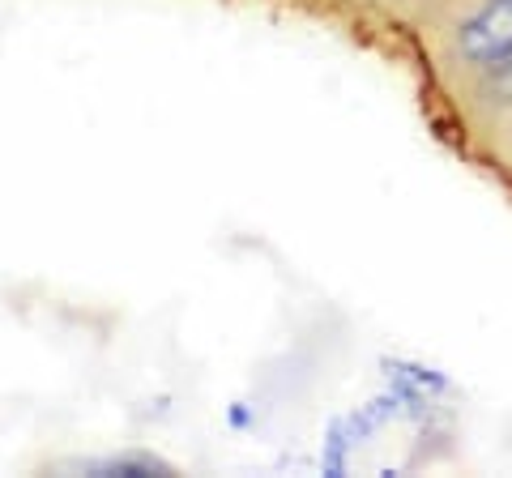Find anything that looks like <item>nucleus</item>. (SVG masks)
Returning a JSON list of instances; mask_svg holds the SVG:
<instances>
[{"instance_id":"1","label":"nucleus","mask_w":512,"mask_h":478,"mask_svg":"<svg viewBox=\"0 0 512 478\" xmlns=\"http://www.w3.org/2000/svg\"><path fill=\"white\" fill-rule=\"evenodd\" d=\"M457 52L470 65H500L512 56V0H487L474 18L461 26Z\"/></svg>"}]
</instances>
